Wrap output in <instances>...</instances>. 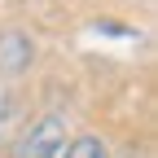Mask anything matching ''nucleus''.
<instances>
[{
	"label": "nucleus",
	"instance_id": "f257e3e1",
	"mask_svg": "<svg viewBox=\"0 0 158 158\" xmlns=\"http://www.w3.org/2000/svg\"><path fill=\"white\" fill-rule=\"evenodd\" d=\"M66 145H70L66 114L48 110V114H40L35 123H31L22 136H18V145H13V154H9V158H62V154H66Z\"/></svg>",
	"mask_w": 158,
	"mask_h": 158
},
{
	"label": "nucleus",
	"instance_id": "7ed1b4c3",
	"mask_svg": "<svg viewBox=\"0 0 158 158\" xmlns=\"http://www.w3.org/2000/svg\"><path fill=\"white\" fill-rule=\"evenodd\" d=\"M62 158H110V149H106L101 136L84 132V136H70V145H66V154H62Z\"/></svg>",
	"mask_w": 158,
	"mask_h": 158
},
{
	"label": "nucleus",
	"instance_id": "f03ea898",
	"mask_svg": "<svg viewBox=\"0 0 158 158\" xmlns=\"http://www.w3.org/2000/svg\"><path fill=\"white\" fill-rule=\"evenodd\" d=\"M35 57V44L27 31H0V70L5 75H22Z\"/></svg>",
	"mask_w": 158,
	"mask_h": 158
}]
</instances>
